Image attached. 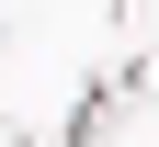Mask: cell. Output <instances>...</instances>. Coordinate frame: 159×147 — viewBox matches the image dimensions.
Wrapping results in <instances>:
<instances>
[{
  "mask_svg": "<svg viewBox=\"0 0 159 147\" xmlns=\"http://www.w3.org/2000/svg\"><path fill=\"white\" fill-rule=\"evenodd\" d=\"M136 113H159V57L148 45H125V57H102V68L80 79V102L57 113V147H114Z\"/></svg>",
  "mask_w": 159,
  "mask_h": 147,
  "instance_id": "6da1fadb",
  "label": "cell"
},
{
  "mask_svg": "<svg viewBox=\"0 0 159 147\" xmlns=\"http://www.w3.org/2000/svg\"><path fill=\"white\" fill-rule=\"evenodd\" d=\"M0 147H57V124H34V113H11V102H0Z\"/></svg>",
  "mask_w": 159,
  "mask_h": 147,
  "instance_id": "7a4b0ae2",
  "label": "cell"
},
{
  "mask_svg": "<svg viewBox=\"0 0 159 147\" xmlns=\"http://www.w3.org/2000/svg\"><path fill=\"white\" fill-rule=\"evenodd\" d=\"M11 57H23V11H0V68H11Z\"/></svg>",
  "mask_w": 159,
  "mask_h": 147,
  "instance_id": "3957f363",
  "label": "cell"
}]
</instances>
